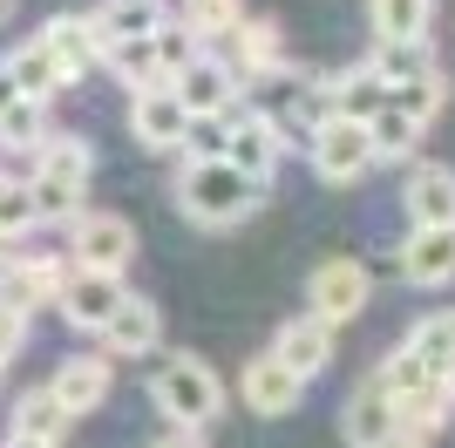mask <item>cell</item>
Returning <instances> with one entry per match:
<instances>
[{
  "label": "cell",
  "mask_w": 455,
  "mask_h": 448,
  "mask_svg": "<svg viewBox=\"0 0 455 448\" xmlns=\"http://www.w3.org/2000/svg\"><path fill=\"white\" fill-rule=\"evenodd\" d=\"M177 204H184L190 224H204V231H231V224H245L251 211L266 204V184L245 177L238 164L225 156H197L184 170V184H177Z\"/></svg>",
  "instance_id": "6da1fadb"
},
{
  "label": "cell",
  "mask_w": 455,
  "mask_h": 448,
  "mask_svg": "<svg viewBox=\"0 0 455 448\" xmlns=\"http://www.w3.org/2000/svg\"><path fill=\"white\" fill-rule=\"evenodd\" d=\"M95 149L82 136H48L35 149V177H28V204L35 224H76L82 218V190H89Z\"/></svg>",
  "instance_id": "7a4b0ae2"
},
{
  "label": "cell",
  "mask_w": 455,
  "mask_h": 448,
  "mask_svg": "<svg viewBox=\"0 0 455 448\" xmlns=\"http://www.w3.org/2000/svg\"><path fill=\"white\" fill-rule=\"evenodd\" d=\"M150 401H156V414H164L171 428H204L211 414L225 408V388H218V373H211L197 354H171L156 367V380H150Z\"/></svg>",
  "instance_id": "3957f363"
},
{
  "label": "cell",
  "mask_w": 455,
  "mask_h": 448,
  "mask_svg": "<svg viewBox=\"0 0 455 448\" xmlns=\"http://www.w3.org/2000/svg\"><path fill=\"white\" fill-rule=\"evenodd\" d=\"M306 156L320 170V184H361L374 170V143H367V123L354 116H326L320 130L306 136Z\"/></svg>",
  "instance_id": "277c9868"
},
{
  "label": "cell",
  "mask_w": 455,
  "mask_h": 448,
  "mask_svg": "<svg viewBox=\"0 0 455 448\" xmlns=\"http://www.w3.org/2000/svg\"><path fill=\"white\" fill-rule=\"evenodd\" d=\"M367 292H374V279H367L361 259H326L306 279V313H320L326 326H347V319H361Z\"/></svg>",
  "instance_id": "5b68a950"
},
{
  "label": "cell",
  "mask_w": 455,
  "mask_h": 448,
  "mask_svg": "<svg viewBox=\"0 0 455 448\" xmlns=\"http://www.w3.org/2000/svg\"><path fill=\"white\" fill-rule=\"evenodd\" d=\"M285 156V136H279V116H259V109H231V130H225V164H238L245 177L272 184V170Z\"/></svg>",
  "instance_id": "8992f818"
},
{
  "label": "cell",
  "mask_w": 455,
  "mask_h": 448,
  "mask_svg": "<svg viewBox=\"0 0 455 448\" xmlns=\"http://www.w3.org/2000/svg\"><path fill=\"white\" fill-rule=\"evenodd\" d=\"M136 259V231L130 218H116V211H89V218H76V265L82 272H130Z\"/></svg>",
  "instance_id": "52a82bcc"
},
{
  "label": "cell",
  "mask_w": 455,
  "mask_h": 448,
  "mask_svg": "<svg viewBox=\"0 0 455 448\" xmlns=\"http://www.w3.org/2000/svg\"><path fill=\"white\" fill-rule=\"evenodd\" d=\"M218 61L238 75V89H245V82H259V75H272V68H285V35H279V20H251V14H245V20L225 35Z\"/></svg>",
  "instance_id": "ba28073f"
},
{
  "label": "cell",
  "mask_w": 455,
  "mask_h": 448,
  "mask_svg": "<svg viewBox=\"0 0 455 448\" xmlns=\"http://www.w3.org/2000/svg\"><path fill=\"white\" fill-rule=\"evenodd\" d=\"M171 95L190 116H231L245 89H238V75H231L218 55H197V61H184V68L171 75Z\"/></svg>",
  "instance_id": "9c48e42d"
},
{
  "label": "cell",
  "mask_w": 455,
  "mask_h": 448,
  "mask_svg": "<svg viewBox=\"0 0 455 448\" xmlns=\"http://www.w3.org/2000/svg\"><path fill=\"white\" fill-rule=\"evenodd\" d=\"M395 272L408 285H449L455 279V224H415L408 238H401V259H395Z\"/></svg>",
  "instance_id": "30bf717a"
},
{
  "label": "cell",
  "mask_w": 455,
  "mask_h": 448,
  "mask_svg": "<svg viewBox=\"0 0 455 448\" xmlns=\"http://www.w3.org/2000/svg\"><path fill=\"white\" fill-rule=\"evenodd\" d=\"M41 41H48V55H55V68L68 75V82H82V75L102 68V55H109L95 14H55L48 28H41Z\"/></svg>",
  "instance_id": "8fae6325"
},
{
  "label": "cell",
  "mask_w": 455,
  "mask_h": 448,
  "mask_svg": "<svg viewBox=\"0 0 455 448\" xmlns=\"http://www.w3.org/2000/svg\"><path fill=\"white\" fill-rule=\"evenodd\" d=\"M184 123H190V109L171 95V82H156V89H136V95H130V136H136L143 149H156V156L184 143Z\"/></svg>",
  "instance_id": "7c38bea8"
},
{
  "label": "cell",
  "mask_w": 455,
  "mask_h": 448,
  "mask_svg": "<svg viewBox=\"0 0 455 448\" xmlns=\"http://www.w3.org/2000/svg\"><path fill=\"white\" fill-rule=\"evenodd\" d=\"M116 299H123V279L116 272H68L61 279V292H55V306H61V319L68 326H82V333H102L109 326V313H116Z\"/></svg>",
  "instance_id": "4fadbf2b"
},
{
  "label": "cell",
  "mask_w": 455,
  "mask_h": 448,
  "mask_svg": "<svg viewBox=\"0 0 455 448\" xmlns=\"http://www.w3.org/2000/svg\"><path fill=\"white\" fill-rule=\"evenodd\" d=\"M109 354H76V360H61L55 380H48V394H55V408L76 421V414H95L102 401H109Z\"/></svg>",
  "instance_id": "5bb4252c"
},
{
  "label": "cell",
  "mask_w": 455,
  "mask_h": 448,
  "mask_svg": "<svg viewBox=\"0 0 455 448\" xmlns=\"http://www.w3.org/2000/svg\"><path fill=\"white\" fill-rule=\"evenodd\" d=\"M238 394H245V408H251V414L279 421V414H292V408H299L306 380H299L292 367H285L279 354H259V360H245V380H238Z\"/></svg>",
  "instance_id": "9a60e30c"
},
{
  "label": "cell",
  "mask_w": 455,
  "mask_h": 448,
  "mask_svg": "<svg viewBox=\"0 0 455 448\" xmlns=\"http://www.w3.org/2000/svg\"><path fill=\"white\" fill-rule=\"evenodd\" d=\"M61 259H14V252H0V299L20 306V313H35V306H55L61 292Z\"/></svg>",
  "instance_id": "2e32d148"
},
{
  "label": "cell",
  "mask_w": 455,
  "mask_h": 448,
  "mask_svg": "<svg viewBox=\"0 0 455 448\" xmlns=\"http://www.w3.org/2000/svg\"><path fill=\"white\" fill-rule=\"evenodd\" d=\"M102 340H109V360H136V354H150L156 340H164L156 299L123 292V299H116V313H109V326H102Z\"/></svg>",
  "instance_id": "e0dca14e"
},
{
  "label": "cell",
  "mask_w": 455,
  "mask_h": 448,
  "mask_svg": "<svg viewBox=\"0 0 455 448\" xmlns=\"http://www.w3.org/2000/svg\"><path fill=\"white\" fill-rule=\"evenodd\" d=\"M333 333H340V326H326L320 313H299V319H285V326H279L272 354H279L285 367L299 373V380H313V373H320L326 360H333Z\"/></svg>",
  "instance_id": "ac0fdd59"
},
{
  "label": "cell",
  "mask_w": 455,
  "mask_h": 448,
  "mask_svg": "<svg viewBox=\"0 0 455 448\" xmlns=\"http://www.w3.org/2000/svg\"><path fill=\"white\" fill-rule=\"evenodd\" d=\"M395 428H401V421H395V401H387V388H380V380H361V388H354V401L340 408L347 448H380Z\"/></svg>",
  "instance_id": "d6986e66"
},
{
  "label": "cell",
  "mask_w": 455,
  "mask_h": 448,
  "mask_svg": "<svg viewBox=\"0 0 455 448\" xmlns=\"http://www.w3.org/2000/svg\"><path fill=\"white\" fill-rule=\"evenodd\" d=\"M401 204H408L415 224H455V170L449 164H415Z\"/></svg>",
  "instance_id": "ffe728a7"
},
{
  "label": "cell",
  "mask_w": 455,
  "mask_h": 448,
  "mask_svg": "<svg viewBox=\"0 0 455 448\" xmlns=\"http://www.w3.org/2000/svg\"><path fill=\"white\" fill-rule=\"evenodd\" d=\"M401 347H408L421 367L435 373V380H449V388H455V313H428V319H415Z\"/></svg>",
  "instance_id": "44dd1931"
},
{
  "label": "cell",
  "mask_w": 455,
  "mask_h": 448,
  "mask_svg": "<svg viewBox=\"0 0 455 448\" xmlns=\"http://www.w3.org/2000/svg\"><path fill=\"white\" fill-rule=\"evenodd\" d=\"M421 130H428V123H415V116L395 109V102H380V109L367 116V143H374V164H401V156H415Z\"/></svg>",
  "instance_id": "7402d4cb"
},
{
  "label": "cell",
  "mask_w": 455,
  "mask_h": 448,
  "mask_svg": "<svg viewBox=\"0 0 455 448\" xmlns=\"http://www.w3.org/2000/svg\"><path fill=\"white\" fill-rule=\"evenodd\" d=\"M7 75H14V89L20 95H35V102H48L55 89H68V75L55 68V55H48V41H20L14 55H7Z\"/></svg>",
  "instance_id": "603a6c76"
},
{
  "label": "cell",
  "mask_w": 455,
  "mask_h": 448,
  "mask_svg": "<svg viewBox=\"0 0 455 448\" xmlns=\"http://www.w3.org/2000/svg\"><path fill=\"white\" fill-rule=\"evenodd\" d=\"M367 20L380 41H428L435 0H367Z\"/></svg>",
  "instance_id": "cb8c5ba5"
},
{
  "label": "cell",
  "mask_w": 455,
  "mask_h": 448,
  "mask_svg": "<svg viewBox=\"0 0 455 448\" xmlns=\"http://www.w3.org/2000/svg\"><path fill=\"white\" fill-rule=\"evenodd\" d=\"M156 20H164V0H102V7H95V28H102V41L156 35Z\"/></svg>",
  "instance_id": "d4e9b609"
},
{
  "label": "cell",
  "mask_w": 455,
  "mask_h": 448,
  "mask_svg": "<svg viewBox=\"0 0 455 448\" xmlns=\"http://www.w3.org/2000/svg\"><path fill=\"white\" fill-rule=\"evenodd\" d=\"M7 428H14L20 442H61L68 414L55 408V394H48V388H35V394H20V401H14V421H7Z\"/></svg>",
  "instance_id": "484cf974"
},
{
  "label": "cell",
  "mask_w": 455,
  "mask_h": 448,
  "mask_svg": "<svg viewBox=\"0 0 455 448\" xmlns=\"http://www.w3.org/2000/svg\"><path fill=\"white\" fill-rule=\"evenodd\" d=\"M109 61L116 75H123V82H130V89H156V82H164V61H156V41L150 35H130V41H109Z\"/></svg>",
  "instance_id": "4316f807"
},
{
  "label": "cell",
  "mask_w": 455,
  "mask_h": 448,
  "mask_svg": "<svg viewBox=\"0 0 455 448\" xmlns=\"http://www.w3.org/2000/svg\"><path fill=\"white\" fill-rule=\"evenodd\" d=\"M380 102H387V82L374 75V61H361V68H347L340 82H333V109L354 116V123H367Z\"/></svg>",
  "instance_id": "83f0119b"
},
{
  "label": "cell",
  "mask_w": 455,
  "mask_h": 448,
  "mask_svg": "<svg viewBox=\"0 0 455 448\" xmlns=\"http://www.w3.org/2000/svg\"><path fill=\"white\" fill-rule=\"evenodd\" d=\"M435 68V55H428V41H380L374 48V75L395 89V82H415V75Z\"/></svg>",
  "instance_id": "f1b7e54d"
},
{
  "label": "cell",
  "mask_w": 455,
  "mask_h": 448,
  "mask_svg": "<svg viewBox=\"0 0 455 448\" xmlns=\"http://www.w3.org/2000/svg\"><path fill=\"white\" fill-rule=\"evenodd\" d=\"M48 102H35V95H20V102H7V109H0V143L7 149H41L48 143Z\"/></svg>",
  "instance_id": "f546056e"
},
{
  "label": "cell",
  "mask_w": 455,
  "mask_h": 448,
  "mask_svg": "<svg viewBox=\"0 0 455 448\" xmlns=\"http://www.w3.org/2000/svg\"><path fill=\"white\" fill-rule=\"evenodd\" d=\"M387 102H395V109H408L415 123H428V116L449 102V82H442V68H428V75H415V82H395V89H387Z\"/></svg>",
  "instance_id": "4dcf8cb0"
},
{
  "label": "cell",
  "mask_w": 455,
  "mask_h": 448,
  "mask_svg": "<svg viewBox=\"0 0 455 448\" xmlns=\"http://www.w3.org/2000/svg\"><path fill=\"white\" fill-rule=\"evenodd\" d=\"M184 20H190L197 41H225L245 20V0H184Z\"/></svg>",
  "instance_id": "1f68e13d"
},
{
  "label": "cell",
  "mask_w": 455,
  "mask_h": 448,
  "mask_svg": "<svg viewBox=\"0 0 455 448\" xmlns=\"http://www.w3.org/2000/svg\"><path fill=\"white\" fill-rule=\"evenodd\" d=\"M150 41H156V61H164V82H171L184 61L204 55V41L190 35V20H156V35H150Z\"/></svg>",
  "instance_id": "d6a6232c"
},
{
  "label": "cell",
  "mask_w": 455,
  "mask_h": 448,
  "mask_svg": "<svg viewBox=\"0 0 455 448\" xmlns=\"http://www.w3.org/2000/svg\"><path fill=\"white\" fill-rule=\"evenodd\" d=\"M374 380H380V388H387V401H395V394H415V388H428L435 373L421 367V360L408 354V347H395V354H387V367H380Z\"/></svg>",
  "instance_id": "836d02e7"
},
{
  "label": "cell",
  "mask_w": 455,
  "mask_h": 448,
  "mask_svg": "<svg viewBox=\"0 0 455 448\" xmlns=\"http://www.w3.org/2000/svg\"><path fill=\"white\" fill-rule=\"evenodd\" d=\"M225 130H231V116H190L177 149H190V164L197 156H225Z\"/></svg>",
  "instance_id": "e575fe53"
},
{
  "label": "cell",
  "mask_w": 455,
  "mask_h": 448,
  "mask_svg": "<svg viewBox=\"0 0 455 448\" xmlns=\"http://www.w3.org/2000/svg\"><path fill=\"white\" fill-rule=\"evenodd\" d=\"M35 224V204H28V184H14L7 170H0V238H20Z\"/></svg>",
  "instance_id": "d590c367"
},
{
  "label": "cell",
  "mask_w": 455,
  "mask_h": 448,
  "mask_svg": "<svg viewBox=\"0 0 455 448\" xmlns=\"http://www.w3.org/2000/svg\"><path fill=\"white\" fill-rule=\"evenodd\" d=\"M20 347H28V313H20V306H7V299H0V367H7V360H14Z\"/></svg>",
  "instance_id": "8d00e7d4"
},
{
  "label": "cell",
  "mask_w": 455,
  "mask_h": 448,
  "mask_svg": "<svg viewBox=\"0 0 455 448\" xmlns=\"http://www.w3.org/2000/svg\"><path fill=\"white\" fill-rule=\"evenodd\" d=\"M150 448H204V442H197V428H164Z\"/></svg>",
  "instance_id": "74e56055"
},
{
  "label": "cell",
  "mask_w": 455,
  "mask_h": 448,
  "mask_svg": "<svg viewBox=\"0 0 455 448\" xmlns=\"http://www.w3.org/2000/svg\"><path fill=\"white\" fill-rule=\"evenodd\" d=\"M380 448H435V442H428V435H415V428H395Z\"/></svg>",
  "instance_id": "f35d334b"
},
{
  "label": "cell",
  "mask_w": 455,
  "mask_h": 448,
  "mask_svg": "<svg viewBox=\"0 0 455 448\" xmlns=\"http://www.w3.org/2000/svg\"><path fill=\"white\" fill-rule=\"evenodd\" d=\"M7 102H20V89H14V75H7V61H0V109Z\"/></svg>",
  "instance_id": "ab89813d"
},
{
  "label": "cell",
  "mask_w": 455,
  "mask_h": 448,
  "mask_svg": "<svg viewBox=\"0 0 455 448\" xmlns=\"http://www.w3.org/2000/svg\"><path fill=\"white\" fill-rule=\"evenodd\" d=\"M7 448H55V442H20V435H7Z\"/></svg>",
  "instance_id": "60d3db41"
},
{
  "label": "cell",
  "mask_w": 455,
  "mask_h": 448,
  "mask_svg": "<svg viewBox=\"0 0 455 448\" xmlns=\"http://www.w3.org/2000/svg\"><path fill=\"white\" fill-rule=\"evenodd\" d=\"M14 7H20V0H0V20H7V14H14Z\"/></svg>",
  "instance_id": "b9f144b4"
},
{
  "label": "cell",
  "mask_w": 455,
  "mask_h": 448,
  "mask_svg": "<svg viewBox=\"0 0 455 448\" xmlns=\"http://www.w3.org/2000/svg\"><path fill=\"white\" fill-rule=\"evenodd\" d=\"M0 244H7V238H0Z\"/></svg>",
  "instance_id": "7bdbcfd3"
}]
</instances>
